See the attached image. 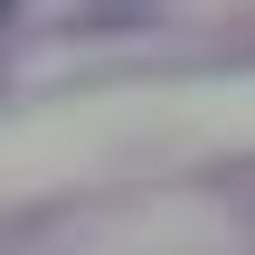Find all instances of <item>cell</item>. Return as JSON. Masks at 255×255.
<instances>
[{"instance_id":"cell-1","label":"cell","mask_w":255,"mask_h":255,"mask_svg":"<svg viewBox=\"0 0 255 255\" xmlns=\"http://www.w3.org/2000/svg\"><path fill=\"white\" fill-rule=\"evenodd\" d=\"M0 9H9V0H0Z\"/></svg>"}]
</instances>
